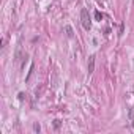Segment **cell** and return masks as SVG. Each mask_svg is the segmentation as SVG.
<instances>
[{"instance_id":"1","label":"cell","mask_w":134,"mask_h":134,"mask_svg":"<svg viewBox=\"0 0 134 134\" xmlns=\"http://www.w3.org/2000/svg\"><path fill=\"white\" fill-rule=\"evenodd\" d=\"M81 24H82V27H84L85 30H90V27H92V21H90L88 11H87L85 8L81 10Z\"/></svg>"},{"instance_id":"2","label":"cell","mask_w":134,"mask_h":134,"mask_svg":"<svg viewBox=\"0 0 134 134\" xmlns=\"http://www.w3.org/2000/svg\"><path fill=\"white\" fill-rule=\"evenodd\" d=\"M87 70H88V73H93V70H95V55H90V57H88Z\"/></svg>"},{"instance_id":"3","label":"cell","mask_w":134,"mask_h":134,"mask_svg":"<svg viewBox=\"0 0 134 134\" xmlns=\"http://www.w3.org/2000/svg\"><path fill=\"white\" fill-rule=\"evenodd\" d=\"M65 32H66V36H68V38H73V36H74V32H73L71 25H66V27H65Z\"/></svg>"},{"instance_id":"4","label":"cell","mask_w":134,"mask_h":134,"mask_svg":"<svg viewBox=\"0 0 134 134\" xmlns=\"http://www.w3.org/2000/svg\"><path fill=\"white\" fill-rule=\"evenodd\" d=\"M32 74H33V65L30 66V71H29V74H27V77H25V81H30V77H32Z\"/></svg>"},{"instance_id":"5","label":"cell","mask_w":134,"mask_h":134,"mask_svg":"<svg viewBox=\"0 0 134 134\" xmlns=\"http://www.w3.org/2000/svg\"><path fill=\"white\" fill-rule=\"evenodd\" d=\"M95 18H96V21H99V22H101V19H103V13L96 11V13H95Z\"/></svg>"},{"instance_id":"6","label":"cell","mask_w":134,"mask_h":134,"mask_svg":"<svg viewBox=\"0 0 134 134\" xmlns=\"http://www.w3.org/2000/svg\"><path fill=\"white\" fill-rule=\"evenodd\" d=\"M40 129H41V128H40V123H35V125H33V131H35V132H40Z\"/></svg>"},{"instance_id":"7","label":"cell","mask_w":134,"mask_h":134,"mask_svg":"<svg viewBox=\"0 0 134 134\" xmlns=\"http://www.w3.org/2000/svg\"><path fill=\"white\" fill-rule=\"evenodd\" d=\"M54 126L58 128V126H60V120H55V121H54Z\"/></svg>"},{"instance_id":"8","label":"cell","mask_w":134,"mask_h":134,"mask_svg":"<svg viewBox=\"0 0 134 134\" xmlns=\"http://www.w3.org/2000/svg\"><path fill=\"white\" fill-rule=\"evenodd\" d=\"M132 128H134V121H132Z\"/></svg>"}]
</instances>
